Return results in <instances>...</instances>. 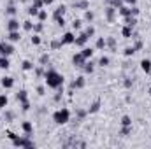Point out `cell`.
Wrapping results in <instances>:
<instances>
[{
  "label": "cell",
  "instance_id": "8",
  "mask_svg": "<svg viewBox=\"0 0 151 149\" xmlns=\"http://www.w3.org/2000/svg\"><path fill=\"white\" fill-rule=\"evenodd\" d=\"M88 39H90V37H88V35H86L84 32H81V34H79V35L76 37L74 44H76V46H77V47H84V46L88 44Z\"/></svg>",
  "mask_w": 151,
  "mask_h": 149
},
{
  "label": "cell",
  "instance_id": "58",
  "mask_svg": "<svg viewBox=\"0 0 151 149\" xmlns=\"http://www.w3.org/2000/svg\"><path fill=\"white\" fill-rule=\"evenodd\" d=\"M150 77H151V72H150Z\"/></svg>",
  "mask_w": 151,
  "mask_h": 149
},
{
  "label": "cell",
  "instance_id": "21",
  "mask_svg": "<svg viewBox=\"0 0 151 149\" xmlns=\"http://www.w3.org/2000/svg\"><path fill=\"white\" fill-rule=\"evenodd\" d=\"M7 40H9V42H19V40H21L19 30H18V32H9V35H7Z\"/></svg>",
  "mask_w": 151,
  "mask_h": 149
},
{
  "label": "cell",
  "instance_id": "30",
  "mask_svg": "<svg viewBox=\"0 0 151 149\" xmlns=\"http://www.w3.org/2000/svg\"><path fill=\"white\" fill-rule=\"evenodd\" d=\"M130 133H132V126H121V130H119L121 137H128Z\"/></svg>",
  "mask_w": 151,
  "mask_h": 149
},
{
  "label": "cell",
  "instance_id": "12",
  "mask_svg": "<svg viewBox=\"0 0 151 149\" xmlns=\"http://www.w3.org/2000/svg\"><path fill=\"white\" fill-rule=\"evenodd\" d=\"M19 27H21V23H19L16 18H11V19L7 21V30H9V32H18Z\"/></svg>",
  "mask_w": 151,
  "mask_h": 149
},
{
  "label": "cell",
  "instance_id": "6",
  "mask_svg": "<svg viewBox=\"0 0 151 149\" xmlns=\"http://www.w3.org/2000/svg\"><path fill=\"white\" fill-rule=\"evenodd\" d=\"M86 63V58L81 54V51L79 53H76L74 56H72V65H74L76 69H83V65Z\"/></svg>",
  "mask_w": 151,
  "mask_h": 149
},
{
  "label": "cell",
  "instance_id": "16",
  "mask_svg": "<svg viewBox=\"0 0 151 149\" xmlns=\"http://www.w3.org/2000/svg\"><path fill=\"white\" fill-rule=\"evenodd\" d=\"M141 70L146 72V74H150L151 72V60H148V58L141 60Z\"/></svg>",
  "mask_w": 151,
  "mask_h": 149
},
{
  "label": "cell",
  "instance_id": "55",
  "mask_svg": "<svg viewBox=\"0 0 151 149\" xmlns=\"http://www.w3.org/2000/svg\"><path fill=\"white\" fill-rule=\"evenodd\" d=\"M7 137H9V139H11V140H12V139H14V137H18V135H16V133H14V132H7Z\"/></svg>",
  "mask_w": 151,
  "mask_h": 149
},
{
  "label": "cell",
  "instance_id": "31",
  "mask_svg": "<svg viewBox=\"0 0 151 149\" xmlns=\"http://www.w3.org/2000/svg\"><path fill=\"white\" fill-rule=\"evenodd\" d=\"M7 104H9V98H7L5 93H2V95H0V109H5Z\"/></svg>",
  "mask_w": 151,
  "mask_h": 149
},
{
  "label": "cell",
  "instance_id": "54",
  "mask_svg": "<svg viewBox=\"0 0 151 149\" xmlns=\"http://www.w3.org/2000/svg\"><path fill=\"white\" fill-rule=\"evenodd\" d=\"M44 91H46V90H44V86H37V93L40 95V97L44 95Z\"/></svg>",
  "mask_w": 151,
  "mask_h": 149
},
{
  "label": "cell",
  "instance_id": "57",
  "mask_svg": "<svg viewBox=\"0 0 151 149\" xmlns=\"http://www.w3.org/2000/svg\"><path fill=\"white\" fill-rule=\"evenodd\" d=\"M150 97H151V88H150Z\"/></svg>",
  "mask_w": 151,
  "mask_h": 149
},
{
  "label": "cell",
  "instance_id": "2",
  "mask_svg": "<svg viewBox=\"0 0 151 149\" xmlns=\"http://www.w3.org/2000/svg\"><path fill=\"white\" fill-rule=\"evenodd\" d=\"M53 121H55L56 125H67V123L70 121V111H69L67 107H62V109L55 111L53 112Z\"/></svg>",
  "mask_w": 151,
  "mask_h": 149
},
{
  "label": "cell",
  "instance_id": "33",
  "mask_svg": "<svg viewBox=\"0 0 151 149\" xmlns=\"http://www.w3.org/2000/svg\"><path fill=\"white\" fill-rule=\"evenodd\" d=\"M119 123H121V126H132V117L130 116H123Z\"/></svg>",
  "mask_w": 151,
  "mask_h": 149
},
{
  "label": "cell",
  "instance_id": "48",
  "mask_svg": "<svg viewBox=\"0 0 151 149\" xmlns=\"http://www.w3.org/2000/svg\"><path fill=\"white\" fill-rule=\"evenodd\" d=\"M81 27H83V21H81V19H74V21H72V28H74V30H81Z\"/></svg>",
  "mask_w": 151,
  "mask_h": 149
},
{
  "label": "cell",
  "instance_id": "25",
  "mask_svg": "<svg viewBox=\"0 0 151 149\" xmlns=\"http://www.w3.org/2000/svg\"><path fill=\"white\" fill-rule=\"evenodd\" d=\"M34 63L30 62V60H23V63H21V69L25 70V72H30V70H34Z\"/></svg>",
  "mask_w": 151,
  "mask_h": 149
},
{
  "label": "cell",
  "instance_id": "17",
  "mask_svg": "<svg viewBox=\"0 0 151 149\" xmlns=\"http://www.w3.org/2000/svg\"><path fill=\"white\" fill-rule=\"evenodd\" d=\"M132 34H134V28H130V27H123L121 28V37L123 39H132Z\"/></svg>",
  "mask_w": 151,
  "mask_h": 149
},
{
  "label": "cell",
  "instance_id": "7",
  "mask_svg": "<svg viewBox=\"0 0 151 149\" xmlns=\"http://www.w3.org/2000/svg\"><path fill=\"white\" fill-rule=\"evenodd\" d=\"M84 86H86V79H84V75L76 77V81L70 84V93H72V90H83Z\"/></svg>",
  "mask_w": 151,
  "mask_h": 149
},
{
  "label": "cell",
  "instance_id": "11",
  "mask_svg": "<svg viewBox=\"0 0 151 149\" xmlns=\"http://www.w3.org/2000/svg\"><path fill=\"white\" fill-rule=\"evenodd\" d=\"M67 12V5H63V4H60L56 9H55V12H53V19L56 21L58 18H63V14Z\"/></svg>",
  "mask_w": 151,
  "mask_h": 149
},
{
  "label": "cell",
  "instance_id": "46",
  "mask_svg": "<svg viewBox=\"0 0 151 149\" xmlns=\"http://www.w3.org/2000/svg\"><path fill=\"white\" fill-rule=\"evenodd\" d=\"M86 114H88V111H83V109H77V121H83V119L86 117Z\"/></svg>",
  "mask_w": 151,
  "mask_h": 149
},
{
  "label": "cell",
  "instance_id": "45",
  "mask_svg": "<svg viewBox=\"0 0 151 149\" xmlns=\"http://www.w3.org/2000/svg\"><path fill=\"white\" fill-rule=\"evenodd\" d=\"M109 5H113L114 9H119L121 5H125V2H123V0H111V4H109Z\"/></svg>",
  "mask_w": 151,
  "mask_h": 149
},
{
  "label": "cell",
  "instance_id": "20",
  "mask_svg": "<svg viewBox=\"0 0 151 149\" xmlns=\"http://www.w3.org/2000/svg\"><path fill=\"white\" fill-rule=\"evenodd\" d=\"M9 67H11L9 56H0V70H7Z\"/></svg>",
  "mask_w": 151,
  "mask_h": 149
},
{
  "label": "cell",
  "instance_id": "19",
  "mask_svg": "<svg viewBox=\"0 0 151 149\" xmlns=\"http://www.w3.org/2000/svg\"><path fill=\"white\" fill-rule=\"evenodd\" d=\"M123 19H125V25H127V27L135 28V25H137V18H135V16H127V18H123Z\"/></svg>",
  "mask_w": 151,
  "mask_h": 149
},
{
  "label": "cell",
  "instance_id": "40",
  "mask_svg": "<svg viewBox=\"0 0 151 149\" xmlns=\"http://www.w3.org/2000/svg\"><path fill=\"white\" fill-rule=\"evenodd\" d=\"M39 11H40V9H37V7H34V5H30V7H28V9H27V12H28V14H30V16H34V18H37Z\"/></svg>",
  "mask_w": 151,
  "mask_h": 149
},
{
  "label": "cell",
  "instance_id": "29",
  "mask_svg": "<svg viewBox=\"0 0 151 149\" xmlns=\"http://www.w3.org/2000/svg\"><path fill=\"white\" fill-rule=\"evenodd\" d=\"M49 63V54L47 53H44V54H40V58H39V65H42V67H46Z\"/></svg>",
  "mask_w": 151,
  "mask_h": 149
},
{
  "label": "cell",
  "instance_id": "56",
  "mask_svg": "<svg viewBox=\"0 0 151 149\" xmlns=\"http://www.w3.org/2000/svg\"><path fill=\"white\" fill-rule=\"evenodd\" d=\"M42 2H44V5H51V4H53L55 0H42Z\"/></svg>",
  "mask_w": 151,
  "mask_h": 149
},
{
  "label": "cell",
  "instance_id": "4",
  "mask_svg": "<svg viewBox=\"0 0 151 149\" xmlns=\"http://www.w3.org/2000/svg\"><path fill=\"white\" fill-rule=\"evenodd\" d=\"M14 53L12 42H0V56H11Z\"/></svg>",
  "mask_w": 151,
  "mask_h": 149
},
{
  "label": "cell",
  "instance_id": "1",
  "mask_svg": "<svg viewBox=\"0 0 151 149\" xmlns=\"http://www.w3.org/2000/svg\"><path fill=\"white\" fill-rule=\"evenodd\" d=\"M44 81H46V86L51 88V90L63 88V82H65L63 75L60 74L58 70H53V69H49V70L44 72Z\"/></svg>",
  "mask_w": 151,
  "mask_h": 149
},
{
  "label": "cell",
  "instance_id": "28",
  "mask_svg": "<svg viewBox=\"0 0 151 149\" xmlns=\"http://www.w3.org/2000/svg\"><path fill=\"white\" fill-rule=\"evenodd\" d=\"M95 49H99V51L106 49V39H104V37H99V39H97V42H95Z\"/></svg>",
  "mask_w": 151,
  "mask_h": 149
},
{
  "label": "cell",
  "instance_id": "15",
  "mask_svg": "<svg viewBox=\"0 0 151 149\" xmlns=\"http://www.w3.org/2000/svg\"><path fill=\"white\" fill-rule=\"evenodd\" d=\"M16 100L21 104V102H27L28 100V91L27 90H19L18 93H16Z\"/></svg>",
  "mask_w": 151,
  "mask_h": 149
},
{
  "label": "cell",
  "instance_id": "43",
  "mask_svg": "<svg viewBox=\"0 0 151 149\" xmlns=\"http://www.w3.org/2000/svg\"><path fill=\"white\" fill-rule=\"evenodd\" d=\"M37 18H39V21H42V23H44V21L47 19V12H46L44 9H40V11H39V14H37Z\"/></svg>",
  "mask_w": 151,
  "mask_h": 149
},
{
  "label": "cell",
  "instance_id": "49",
  "mask_svg": "<svg viewBox=\"0 0 151 149\" xmlns=\"http://www.w3.org/2000/svg\"><path fill=\"white\" fill-rule=\"evenodd\" d=\"M21 111H23V112L30 111V102H28V100H27V102H21Z\"/></svg>",
  "mask_w": 151,
  "mask_h": 149
},
{
  "label": "cell",
  "instance_id": "26",
  "mask_svg": "<svg viewBox=\"0 0 151 149\" xmlns=\"http://www.w3.org/2000/svg\"><path fill=\"white\" fill-rule=\"evenodd\" d=\"M106 47H109L111 51H116V39L114 37H106Z\"/></svg>",
  "mask_w": 151,
  "mask_h": 149
},
{
  "label": "cell",
  "instance_id": "24",
  "mask_svg": "<svg viewBox=\"0 0 151 149\" xmlns=\"http://www.w3.org/2000/svg\"><path fill=\"white\" fill-rule=\"evenodd\" d=\"M93 53H95V51H93L91 47H86V46H84V47H83V51H81V54H83V56H84L86 60H91Z\"/></svg>",
  "mask_w": 151,
  "mask_h": 149
},
{
  "label": "cell",
  "instance_id": "53",
  "mask_svg": "<svg viewBox=\"0 0 151 149\" xmlns=\"http://www.w3.org/2000/svg\"><path fill=\"white\" fill-rule=\"evenodd\" d=\"M123 2H125L127 5H130V7H132V5H137V0H123Z\"/></svg>",
  "mask_w": 151,
  "mask_h": 149
},
{
  "label": "cell",
  "instance_id": "18",
  "mask_svg": "<svg viewBox=\"0 0 151 149\" xmlns=\"http://www.w3.org/2000/svg\"><path fill=\"white\" fill-rule=\"evenodd\" d=\"M118 14H119V16H123V18L132 16V14H130V5H127V4H125V5H121V7L118 9Z\"/></svg>",
  "mask_w": 151,
  "mask_h": 149
},
{
  "label": "cell",
  "instance_id": "39",
  "mask_svg": "<svg viewBox=\"0 0 151 149\" xmlns=\"http://www.w3.org/2000/svg\"><path fill=\"white\" fill-rule=\"evenodd\" d=\"M42 30H44V23H42V21H39V23L34 25V34H39V35H40Z\"/></svg>",
  "mask_w": 151,
  "mask_h": 149
},
{
  "label": "cell",
  "instance_id": "36",
  "mask_svg": "<svg viewBox=\"0 0 151 149\" xmlns=\"http://www.w3.org/2000/svg\"><path fill=\"white\" fill-rule=\"evenodd\" d=\"M16 11H18V9H16V5L9 4V5H7V9H5V14H9V16H14V14H16Z\"/></svg>",
  "mask_w": 151,
  "mask_h": 149
},
{
  "label": "cell",
  "instance_id": "13",
  "mask_svg": "<svg viewBox=\"0 0 151 149\" xmlns=\"http://www.w3.org/2000/svg\"><path fill=\"white\" fill-rule=\"evenodd\" d=\"M21 130L25 132V135H30V137L34 135V125L30 121H23L21 123Z\"/></svg>",
  "mask_w": 151,
  "mask_h": 149
},
{
  "label": "cell",
  "instance_id": "23",
  "mask_svg": "<svg viewBox=\"0 0 151 149\" xmlns=\"http://www.w3.org/2000/svg\"><path fill=\"white\" fill-rule=\"evenodd\" d=\"M74 7L76 9H81V11H86L88 9V0H76Z\"/></svg>",
  "mask_w": 151,
  "mask_h": 149
},
{
  "label": "cell",
  "instance_id": "38",
  "mask_svg": "<svg viewBox=\"0 0 151 149\" xmlns=\"http://www.w3.org/2000/svg\"><path fill=\"white\" fill-rule=\"evenodd\" d=\"M135 53H137V51L134 49V46H130V47H125V51H123V54H125L127 58H128V56H134Z\"/></svg>",
  "mask_w": 151,
  "mask_h": 149
},
{
  "label": "cell",
  "instance_id": "42",
  "mask_svg": "<svg viewBox=\"0 0 151 149\" xmlns=\"http://www.w3.org/2000/svg\"><path fill=\"white\" fill-rule=\"evenodd\" d=\"M109 63H111V60H109V56H102V58L99 60V65H100V67H107Z\"/></svg>",
  "mask_w": 151,
  "mask_h": 149
},
{
  "label": "cell",
  "instance_id": "14",
  "mask_svg": "<svg viewBox=\"0 0 151 149\" xmlns=\"http://www.w3.org/2000/svg\"><path fill=\"white\" fill-rule=\"evenodd\" d=\"M93 70H95V63L91 60H86V63L83 65V72L84 74H93Z\"/></svg>",
  "mask_w": 151,
  "mask_h": 149
},
{
  "label": "cell",
  "instance_id": "52",
  "mask_svg": "<svg viewBox=\"0 0 151 149\" xmlns=\"http://www.w3.org/2000/svg\"><path fill=\"white\" fill-rule=\"evenodd\" d=\"M56 25L63 28V27H65V18H58V19H56Z\"/></svg>",
  "mask_w": 151,
  "mask_h": 149
},
{
  "label": "cell",
  "instance_id": "10",
  "mask_svg": "<svg viewBox=\"0 0 151 149\" xmlns=\"http://www.w3.org/2000/svg\"><path fill=\"white\" fill-rule=\"evenodd\" d=\"M60 39H62V44H63V46H69V44H74L76 35L72 34V32H65Z\"/></svg>",
  "mask_w": 151,
  "mask_h": 149
},
{
  "label": "cell",
  "instance_id": "32",
  "mask_svg": "<svg viewBox=\"0 0 151 149\" xmlns=\"http://www.w3.org/2000/svg\"><path fill=\"white\" fill-rule=\"evenodd\" d=\"M93 19H95V14H93L91 11H88V9H86V11H84V21H88V23H91Z\"/></svg>",
  "mask_w": 151,
  "mask_h": 149
},
{
  "label": "cell",
  "instance_id": "9",
  "mask_svg": "<svg viewBox=\"0 0 151 149\" xmlns=\"http://www.w3.org/2000/svg\"><path fill=\"white\" fill-rule=\"evenodd\" d=\"M0 84H2V88L11 90V88L14 86V77H11V75H4V77L0 79Z\"/></svg>",
  "mask_w": 151,
  "mask_h": 149
},
{
  "label": "cell",
  "instance_id": "50",
  "mask_svg": "<svg viewBox=\"0 0 151 149\" xmlns=\"http://www.w3.org/2000/svg\"><path fill=\"white\" fill-rule=\"evenodd\" d=\"M139 12H141V11L137 9V5H132V7H130V14H132V16H135V18H137V16H139Z\"/></svg>",
  "mask_w": 151,
  "mask_h": 149
},
{
  "label": "cell",
  "instance_id": "5",
  "mask_svg": "<svg viewBox=\"0 0 151 149\" xmlns=\"http://www.w3.org/2000/svg\"><path fill=\"white\" fill-rule=\"evenodd\" d=\"M104 14H106V19H107V23H114V19H116V14H118V9H114L113 5H106V9H104Z\"/></svg>",
  "mask_w": 151,
  "mask_h": 149
},
{
  "label": "cell",
  "instance_id": "37",
  "mask_svg": "<svg viewBox=\"0 0 151 149\" xmlns=\"http://www.w3.org/2000/svg\"><path fill=\"white\" fill-rule=\"evenodd\" d=\"M63 44H62V39H55V40H51V49H60Z\"/></svg>",
  "mask_w": 151,
  "mask_h": 149
},
{
  "label": "cell",
  "instance_id": "44",
  "mask_svg": "<svg viewBox=\"0 0 151 149\" xmlns=\"http://www.w3.org/2000/svg\"><path fill=\"white\" fill-rule=\"evenodd\" d=\"M123 86H125L127 90H130V88L134 86V79H130V77H125V81H123Z\"/></svg>",
  "mask_w": 151,
  "mask_h": 149
},
{
  "label": "cell",
  "instance_id": "3",
  "mask_svg": "<svg viewBox=\"0 0 151 149\" xmlns=\"http://www.w3.org/2000/svg\"><path fill=\"white\" fill-rule=\"evenodd\" d=\"M12 146L32 149V148H35V142L30 139V135H23V137H14V139H12Z\"/></svg>",
  "mask_w": 151,
  "mask_h": 149
},
{
  "label": "cell",
  "instance_id": "34",
  "mask_svg": "<svg viewBox=\"0 0 151 149\" xmlns=\"http://www.w3.org/2000/svg\"><path fill=\"white\" fill-rule=\"evenodd\" d=\"M44 72H46V70H44V67H42V65L34 67V74H35V77H42V75H44Z\"/></svg>",
  "mask_w": 151,
  "mask_h": 149
},
{
  "label": "cell",
  "instance_id": "22",
  "mask_svg": "<svg viewBox=\"0 0 151 149\" xmlns=\"http://www.w3.org/2000/svg\"><path fill=\"white\" fill-rule=\"evenodd\" d=\"M100 111V100H95L90 107H88V114H95V112Z\"/></svg>",
  "mask_w": 151,
  "mask_h": 149
},
{
  "label": "cell",
  "instance_id": "27",
  "mask_svg": "<svg viewBox=\"0 0 151 149\" xmlns=\"http://www.w3.org/2000/svg\"><path fill=\"white\" fill-rule=\"evenodd\" d=\"M34 25H35V23H32L30 19H27V21H23V23H21V27H23V30H25V32H34Z\"/></svg>",
  "mask_w": 151,
  "mask_h": 149
},
{
  "label": "cell",
  "instance_id": "35",
  "mask_svg": "<svg viewBox=\"0 0 151 149\" xmlns=\"http://www.w3.org/2000/svg\"><path fill=\"white\" fill-rule=\"evenodd\" d=\"M30 42H32L34 46H40L42 39H40V35H39V34H34V35H32V39H30Z\"/></svg>",
  "mask_w": 151,
  "mask_h": 149
},
{
  "label": "cell",
  "instance_id": "41",
  "mask_svg": "<svg viewBox=\"0 0 151 149\" xmlns=\"http://www.w3.org/2000/svg\"><path fill=\"white\" fill-rule=\"evenodd\" d=\"M4 111H5V114H4V117H5V121H12V119H14V112H12V111H9L7 107H5Z\"/></svg>",
  "mask_w": 151,
  "mask_h": 149
},
{
  "label": "cell",
  "instance_id": "51",
  "mask_svg": "<svg viewBox=\"0 0 151 149\" xmlns=\"http://www.w3.org/2000/svg\"><path fill=\"white\" fill-rule=\"evenodd\" d=\"M32 5H34V7H37V9H42V7H44V2H42V0H34V2H32Z\"/></svg>",
  "mask_w": 151,
  "mask_h": 149
},
{
  "label": "cell",
  "instance_id": "47",
  "mask_svg": "<svg viewBox=\"0 0 151 149\" xmlns=\"http://www.w3.org/2000/svg\"><path fill=\"white\" fill-rule=\"evenodd\" d=\"M84 34H86L88 37L91 39V37H93V35H95V27H91V25H90V27H88V28L84 30Z\"/></svg>",
  "mask_w": 151,
  "mask_h": 149
}]
</instances>
